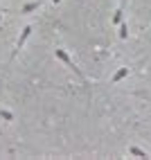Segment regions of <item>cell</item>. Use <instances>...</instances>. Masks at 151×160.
I'll return each mask as SVG.
<instances>
[{
	"instance_id": "cell-7",
	"label": "cell",
	"mask_w": 151,
	"mask_h": 160,
	"mask_svg": "<svg viewBox=\"0 0 151 160\" xmlns=\"http://www.w3.org/2000/svg\"><path fill=\"white\" fill-rule=\"evenodd\" d=\"M0 117H3L5 122H14V113L7 111V108H0Z\"/></svg>"
},
{
	"instance_id": "cell-8",
	"label": "cell",
	"mask_w": 151,
	"mask_h": 160,
	"mask_svg": "<svg viewBox=\"0 0 151 160\" xmlns=\"http://www.w3.org/2000/svg\"><path fill=\"white\" fill-rule=\"evenodd\" d=\"M126 36H128V25H126V23H124V20H122V23H120V38L124 41Z\"/></svg>"
},
{
	"instance_id": "cell-4",
	"label": "cell",
	"mask_w": 151,
	"mask_h": 160,
	"mask_svg": "<svg viewBox=\"0 0 151 160\" xmlns=\"http://www.w3.org/2000/svg\"><path fill=\"white\" fill-rule=\"evenodd\" d=\"M124 2H126V0H124ZM124 2L117 7V12L113 14V18H111V23H113V25H120L122 20H124Z\"/></svg>"
},
{
	"instance_id": "cell-2",
	"label": "cell",
	"mask_w": 151,
	"mask_h": 160,
	"mask_svg": "<svg viewBox=\"0 0 151 160\" xmlns=\"http://www.w3.org/2000/svg\"><path fill=\"white\" fill-rule=\"evenodd\" d=\"M29 34H32V25H25L23 29H20V36H18V41H16V50H14V54H12V59L18 54V50H23V45H25V41L29 38Z\"/></svg>"
},
{
	"instance_id": "cell-10",
	"label": "cell",
	"mask_w": 151,
	"mask_h": 160,
	"mask_svg": "<svg viewBox=\"0 0 151 160\" xmlns=\"http://www.w3.org/2000/svg\"><path fill=\"white\" fill-rule=\"evenodd\" d=\"M0 20H3V12H0Z\"/></svg>"
},
{
	"instance_id": "cell-6",
	"label": "cell",
	"mask_w": 151,
	"mask_h": 160,
	"mask_svg": "<svg viewBox=\"0 0 151 160\" xmlns=\"http://www.w3.org/2000/svg\"><path fill=\"white\" fill-rule=\"evenodd\" d=\"M128 156H135V158H149V156H147V151H142V149L135 147V144L128 147Z\"/></svg>"
},
{
	"instance_id": "cell-1",
	"label": "cell",
	"mask_w": 151,
	"mask_h": 160,
	"mask_svg": "<svg viewBox=\"0 0 151 160\" xmlns=\"http://www.w3.org/2000/svg\"><path fill=\"white\" fill-rule=\"evenodd\" d=\"M54 54H57V59H59L61 63H66V66H68V68H70V70H72L74 74H77V77H79V81L83 83V86H88V81H86V77H83V72H81V70H79L77 66H74V61H72V59L68 57V52H66V50H61V48H57V50H54Z\"/></svg>"
},
{
	"instance_id": "cell-9",
	"label": "cell",
	"mask_w": 151,
	"mask_h": 160,
	"mask_svg": "<svg viewBox=\"0 0 151 160\" xmlns=\"http://www.w3.org/2000/svg\"><path fill=\"white\" fill-rule=\"evenodd\" d=\"M52 2H54V5H59V2H61V0H52Z\"/></svg>"
},
{
	"instance_id": "cell-5",
	"label": "cell",
	"mask_w": 151,
	"mask_h": 160,
	"mask_svg": "<svg viewBox=\"0 0 151 160\" xmlns=\"http://www.w3.org/2000/svg\"><path fill=\"white\" fill-rule=\"evenodd\" d=\"M126 74H128V68H120V70H117L113 77H111V83H120V81L126 77Z\"/></svg>"
},
{
	"instance_id": "cell-11",
	"label": "cell",
	"mask_w": 151,
	"mask_h": 160,
	"mask_svg": "<svg viewBox=\"0 0 151 160\" xmlns=\"http://www.w3.org/2000/svg\"><path fill=\"white\" fill-rule=\"evenodd\" d=\"M0 12H3V14H5V9H0Z\"/></svg>"
},
{
	"instance_id": "cell-3",
	"label": "cell",
	"mask_w": 151,
	"mask_h": 160,
	"mask_svg": "<svg viewBox=\"0 0 151 160\" xmlns=\"http://www.w3.org/2000/svg\"><path fill=\"white\" fill-rule=\"evenodd\" d=\"M38 7H41V0H32V2H25L20 7V14H32V12H36Z\"/></svg>"
}]
</instances>
